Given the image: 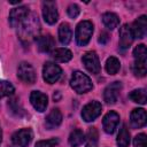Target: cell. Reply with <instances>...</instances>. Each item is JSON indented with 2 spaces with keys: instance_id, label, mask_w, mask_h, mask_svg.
I'll list each match as a JSON object with an SVG mask.
<instances>
[{
  "instance_id": "6da1fadb",
  "label": "cell",
  "mask_w": 147,
  "mask_h": 147,
  "mask_svg": "<svg viewBox=\"0 0 147 147\" xmlns=\"http://www.w3.org/2000/svg\"><path fill=\"white\" fill-rule=\"evenodd\" d=\"M70 85L77 93H86L92 90V82L88 76L83 74L82 71H75L72 74Z\"/></svg>"
},
{
  "instance_id": "7a4b0ae2",
  "label": "cell",
  "mask_w": 147,
  "mask_h": 147,
  "mask_svg": "<svg viewBox=\"0 0 147 147\" xmlns=\"http://www.w3.org/2000/svg\"><path fill=\"white\" fill-rule=\"evenodd\" d=\"M93 33V24L90 21H83L77 25L76 29V41L79 46L88 44Z\"/></svg>"
},
{
  "instance_id": "3957f363",
  "label": "cell",
  "mask_w": 147,
  "mask_h": 147,
  "mask_svg": "<svg viewBox=\"0 0 147 147\" xmlns=\"http://www.w3.org/2000/svg\"><path fill=\"white\" fill-rule=\"evenodd\" d=\"M61 75H62V70L57 64H55L53 62L45 63L44 69H42V76H44V79L46 83H48V84L56 83L60 79Z\"/></svg>"
},
{
  "instance_id": "277c9868",
  "label": "cell",
  "mask_w": 147,
  "mask_h": 147,
  "mask_svg": "<svg viewBox=\"0 0 147 147\" xmlns=\"http://www.w3.org/2000/svg\"><path fill=\"white\" fill-rule=\"evenodd\" d=\"M102 107L101 103L98 101H91L86 106H84L82 110V117L85 122H91L94 121L100 114H101Z\"/></svg>"
},
{
  "instance_id": "5b68a950",
  "label": "cell",
  "mask_w": 147,
  "mask_h": 147,
  "mask_svg": "<svg viewBox=\"0 0 147 147\" xmlns=\"http://www.w3.org/2000/svg\"><path fill=\"white\" fill-rule=\"evenodd\" d=\"M32 139V131L30 129H22L16 131L11 137L13 147H26Z\"/></svg>"
},
{
  "instance_id": "8992f818",
  "label": "cell",
  "mask_w": 147,
  "mask_h": 147,
  "mask_svg": "<svg viewBox=\"0 0 147 147\" xmlns=\"http://www.w3.org/2000/svg\"><path fill=\"white\" fill-rule=\"evenodd\" d=\"M17 76H18V78L22 82H24L26 84H33L36 82V72H34V69H33V67L30 63H26V62H22L18 65Z\"/></svg>"
},
{
  "instance_id": "52a82bcc",
  "label": "cell",
  "mask_w": 147,
  "mask_h": 147,
  "mask_svg": "<svg viewBox=\"0 0 147 147\" xmlns=\"http://www.w3.org/2000/svg\"><path fill=\"white\" fill-rule=\"evenodd\" d=\"M42 16L46 23L54 24L57 22L59 13L56 9V3L54 1H44L42 2Z\"/></svg>"
},
{
  "instance_id": "ba28073f",
  "label": "cell",
  "mask_w": 147,
  "mask_h": 147,
  "mask_svg": "<svg viewBox=\"0 0 147 147\" xmlns=\"http://www.w3.org/2000/svg\"><path fill=\"white\" fill-rule=\"evenodd\" d=\"M85 68L87 71H90L91 74H99L100 72V61L99 57L96 55L95 52H86L83 55L82 59Z\"/></svg>"
},
{
  "instance_id": "9c48e42d",
  "label": "cell",
  "mask_w": 147,
  "mask_h": 147,
  "mask_svg": "<svg viewBox=\"0 0 147 147\" xmlns=\"http://www.w3.org/2000/svg\"><path fill=\"white\" fill-rule=\"evenodd\" d=\"M121 90H122V83L121 82H114V83L109 84L103 91V100L108 105L115 103L119 96Z\"/></svg>"
},
{
  "instance_id": "30bf717a",
  "label": "cell",
  "mask_w": 147,
  "mask_h": 147,
  "mask_svg": "<svg viewBox=\"0 0 147 147\" xmlns=\"http://www.w3.org/2000/svg\"><path fill=\"white\" fill-rule=\"evenodd\" d=\"M29 16V9L24 6L22 7H17V8H14L11 11H10V15H9V22H10V25L13 28H16V26H20Z\"/></svg>"
},
{
  "instance_id": "8fae6325",
  "label": "cell",
  "mask_w": 147,
  "mask_h": 147,
  "mask_svg": "<svg viewBox=\"0 0 147 147\" xmlns=\"http://www.w3.org/2000/svg\"><path fill=\"white\" fill-rule=\"evenodd\" d=\"M119 123V115L115 111H109L105 115L103 121H102V126L106 133H114L117 125Z\"/></svg>"
},
{
  "instance_id": "7c38bea8",
  "label": "cell",
  "mask_w": 147,
  "mask_h": 147,
  "mask_svg": "<svg viewBox=\"0 0 147 147\" xmlns=\"http://www.w3.org/2000/svg\"><path fill=\"white\" fill-rule=\"evenodd\" d=\"M30 101L31 105L33 106L34 109H37L38 111L42 113L46 110V107L48 105V98L46 94L39 92V91H33L30 94Z\"/></svg>"
},
{
  "instance_id": "4fadbf2b",
  "label": "cell",
  "mask_w": 147,
  "mask_h": 147,
  "mask_svg": "<svg viewBox=\"0 0 147 147\" xmlns=\"http://www.w3.org/2000/svg\"><path fill=\"white\" fill-rule=\"evenodd\" d=\"M131 32H132V36L133 38H138V39H141L146 36V32H147V17L145 15L140 16L138 20H136L132 24V28H131Z\"/></svg>"
},
{
  "instance_id": "5bb4252c",
  "label": "cell",
  "mask_w": 147,
  "mask_h": 147,
  "mask_svg": "<svg viewBox=\"0 0 147 147\" xmlns=\"http://www.w3.org/2000/svg\"><path fill=\"white\" fill-rule=\"evenodd\" d=\"M146 119H147V115L145 109L142 108H137L133 109L130 116V124L133 129H140L146 124Z\"/></svg>"
},
{
  "instance_id": "9a60e30c",
  "label": "cell",
  "mask_w": 147,
  "mask_h": 147,
  "mask_svg": "<svg viewBox=\"0 0 147 147\" xmlns=\"http://www.w3.org/2000/svg\"><path fill=\"white\" fill-rule=\"evenodd\" d=\"M133 41V36L131 32V28L127 24H124L119 30V46L123 49H126L131 46Z\"/></svg>"
},
{
  "instance_id": "2e32d148",
  "label": "cell",
  "mask_w": 147,
  "mask_h": 147,
  "mask_svg": "<svg viewBox=\"0 0 147 147\" xmlns=\"http://www.w3.org/2000/svg\"><path fill=\"white\" fill-rule=\"evenodd\" d=\"M61 122H62L61 111L57 108L52 109L49 111V114L47 115V117H46V126H47V129H49V130L55 129L61 124Z\"/></svg>"
},
{
  "instance_id": "e0dca14e",
  "label": "cell",
  "mask_w": 147,
  "mask_h": 147,
  "mask_svg": "<svg viewBox=\"0 0 147 147\" xmlns=\"http://www.w3.org/2000/svg\"><path fill=\"white\" fill-rule=\"evenodd\" d=\"M55 45V41L53 39V37L51 34H46V36H40L37 38V47L40 52H49Z\"/></svg>"
},
{
  "instance_id": "ac0fdd59",
  "label": "cell",
  "mask_w": 147,
  "mask_h": 147,
  "mask_svg": "<svg viewBox=\"0 0 147 147\" xmlns=\"http://www.w3.org/2000/svg\"><path fill=\"white\" fill-rule=\"evenodd\" d=\"M71 37H72V31H71L70 26L67 23H62L59 28V39H60L61 44L68 45L71 40Z\"/></svg>"
},
{
  "instance_id": "d6986e66",
  "label": "cell",
  "mask_w": 147,
  "mask_h": 147,
  "mask_svg": "<svg viewBox=\"0 0 147 147\" xmlns=\"http://www.w3.org/2000/svg\"><path fill=\"white\" fill-rule=\"evenodd\" d=\"M52 57L57 62H68L71 60L72 54L67 48H56L52 53Z\"/></svg>"
},
{
  "instance_id": "ffe728a7",
  "label": "cell",
  "mask_w": 147,
  "mask_h": 147,
  "mask_svg": "<svg viewBox=\"0 0 147 147\" xmlns=\"http://www.w3.org/2000/svg\"><path fill=\"white\" fill-rule=\"evenodd\" d=\"M117 145L118 147H129L130 145V132L125 124L122 125L119 133L117 136Z\"/></svg>"
},
{
  "instance_id": "44dd1931",
  "label": "cell",
  "mask_w": 147,
  "mask_h": 147,
  "mask_svg": "<svg viewBox=\"0 0 147 147\" xmlns=\"http://www.w3.org/2000/svg\"><path fill=\"white\" fill-rule=\"evenodd\" d=\"M102 22L103 24L110 29V30H114L115 28H117V25L119 24V18L116 14L114 13H105L102 15Z\"/></svg>"
},
{
  "instance_id": "7402d4cb",
  "label": "cell",
  "mask_w": 147,
  "mask_h": 147,
  "mask_svg": "<svg viewBox=\"0 0 147 147\" xmlns=\"http://www.w3.org/2000/svg\"><path fill=\"white\" fill-rule=\"evenodd\" d=\"M85 140V136H84V132L82 130H74L70 136H69V144L71 147H78L79 145H82Z\"/></svg>"
},
{
  "instance_id": "603a6c76",
  "label": "cell",
  "mask_w": 147,
  "mask_h": 147,
  "mask_svg": "<svg viewBox=\"0 0 147 147\" xmlns=\"http://www.w3.org/2000/svg\"><path fill=\"white\" fill-rule=\"evenodd\" d=\"M129 98H130L133 102H137V103H140V105H145L146 101H147L146 90H144V88L133 90V91L129 94Z\"/></svg>"
},
{
  "instance_id": "cb8c5ba5",
  "label": "cell",
  "mask_w": 147,
  "mask_h": 147,
  "mask_svg": "<svg viewBox=\"0 0 147 147\" xmlns=\"http://www.w3.org/2000/svg\"><path fill=\"white\" fill-rule=\"evenodd\" d=\"M86 147H98L99 134L95 127H90L86 134Z\"/></svg>"
},
{
  "instance_id": "d4e9b609",
  "label": "cell",
  "mask_w": 147,
  "mask_h": 147,
  "mask_svg": "<svg viewBox=\"0 0 147 147\" xmlns=\"http://www.w3.org/2000/svg\"><path fill=\"white\" fill-rule=\"evenodd\" d=\"M119 68H121V63H119V61H118L115 56H110V57L107 59V62H106V70H107L108 74L115 75V74L118 72Z\"/></svg>"
},
{
  "instance_id": "484cf974",
  "label": "cell",
  "mask_w": 147,
  "mask_h": 147,
  "mask_svg": "<svg viewBox=\"0 0 147 147\" xmlns=\"http://www.w3.org/2000/svg\"><path fill=\"white\" fill-rule=\"evenodd\" d=\"M133 56H134L136 61L146 62V57H147V49H146V46L142 45V44L138 45V46L133 49Z\"/></svg>"
},
{
  "instance_id": "4316f807",
  "label": "cell",
  "mask_w": 147,
  "mask_h": 147,
  "mask_svg": "<svg viewBox=\"0 0 147 147\" xmlns=\"http://www.w3.org/2000/svg\"><path fill=\"white\" fill-rule=\"evenodd\" d=\"M132 71L136 76L138 77H144L147 72V67H146V62H141V61H134V63L132 64Z\"/></svg>"
},
{
  "instance_id": "83f0119b",
  "label": "cell",
  "mask_w": 147,
  "mask_h": 147,
  "mask_svg": "<svg viewBox=\"0 0 147 147\" xmlns=\"http://www.w3.org/2000/svg\"><path fill=\"white\" fill-rule=\"evenodd\" d=\"M14 93V86L7 80H0V96H9Z\"/></svg>"
},
{
  "instance_id": "f1b7e54d",
  "label": "cell",
  "mask_w": 147,
  "mask_h": 147,
  "mask_svg": "<svg viewBox=\"0 0 147 147\" xmlns=\"http://www.w3.org/2000/svg\"><path fill=\"white\" fill-rule=\"evenodd\" d=\"M133 145H134V147H147L146 134H145V133L138 134V136L134 138V140H133Z\"/></svg>"
},
{
  "instance_id": "f546056e",
  "label": "cell",
  "mask_w": 147,
  "mask_h": 147,
  "mask_svg": "<svg viewBox=\"0 0 147 147\" xmlns=\"http://www.w3.org/2000/svg\"><path fill=\"white\" fill-rule=\"evenodd\" d=\"M67 13H68V16H69V17H71V18H76V17L79 15L80 9H79V7H78L77 5L72 3V5H70V6L68 7Z\"/></svg>"
},
{
  "instance_id": "4dcf8cb0",
  "label": "cell",
  "mask_w": 147,
  "mask_h": 147,
  "mask_svg": "<svg viewBox=\"0 0 147 147\" xmlns=\"http://www.w3.org/2000/svg\"><path fill=\"white\" fill-rule=\"evenodd\" d=\"M56 144H57V140H56V139L41 140V141H38L34 147H55Z\"/></svg>"
},
{
  "instance_id": "1f68e13d",
  "label": "cell",
  "mask_w": 147,
  "mask_h": 147,
  "mask_svg": "<svg viewBox=\"0 0 147 147\" xmlns=\"http://www.w3.org/2000/svg\"><path fill=\"white\" fill-rule=\"evenodd\" d=\"M109 40V36H108V33L107 32H102L101 34H100V37H99V42L100 44H107V41Z\"/></svg>"
},
{
  "instance_id": "d6a6232c",
  "label": "cell",
  "mask_w": 147,
  "mask_h": 147,
  "mask_svg": "<svg viewBox=\"0 0 147 147\" xmlns=\"http://www.w3.org/2000/svg\"><path fill=\"white\" fill-rule=\"evenodd\" d=\"M2 141V131H1V127H0V144Z\"/></svg>"
},
{
  "instance_id": "836d02e7",
  "label": "cell",
  "mask_w": 147,
  "mask_h": 147,
  "mask_svg": "<svg viewBox=\"0 0 147 147\" xmlns=\"http://www.w3.org/2000/svg\"><path fill=\"white\" fill-rule=\"evenodd\" d=\"M0 99H1V96H0Z\"/></svg>"
}]
</instances>
